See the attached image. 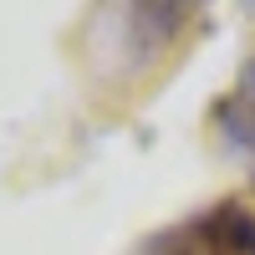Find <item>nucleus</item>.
I'll use <instances>...</instances> for the list:
<instances>
[{"label": "nucleus", "instance_id": "f257e3e1", "mask_svg": "<svg viewBox=\"0 0 255 255\" xmlns=\"http://www.w3.org/2000/svg\"><path fill=\"white\" fill-rule=\"evenodd\" d=\"M209 0H92L82 20V67L102 92H138L184 46Z\"/></svg>", "mask_w": 255, "mask_h": 255}, {"label": "nucleus", "instance_id": "7ed1b4c3", "mask_svg": "<svg viewBox=\"0 0 255 255\" xmlns=\"http://www.w3.org/2000/svg\"><path fill=\"white\" fill-rule=\"evenodd\" d=\"M215 128L225 133V143H235L240 153H255V56L240 67L235 87L220 97L215 108Z\"/></svg>", "mask_w": 255, "mask_h": 255}, {"label": "nucleus", "instance_id": "f03ea898", "mask_svg": "<svg viewBox=\"0 0 255 255\" xmlns=\"http://www.w3.org/2000/svg\"><path fill=\"white\" fill-rule=\"evenodd\" d=\"M138 255H255V209L240 199H220L194 220L153 235Z\"/></svg>", "mask_w": 255, "mask_h": 255}]
</instances>
